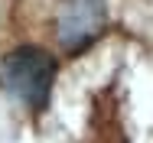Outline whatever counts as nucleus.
Here are the masks:
<instances>
[{
    "label": "nucleus",
    "mask_w": 153,
    "mask_h": 143,
    "mask_svg": "<svg viewBox=\"0 0 153 143\" xmlns=\"http://www.w3.org/2000/svg\"><path fill=\"white\" fill-rule=\"evenodd\" d=\"M52 78L56 62L39 46H20L0 62V88L30 111H42L49 104Z\"/></svg>",
    "instance_id": "obj_1"
},
{
    "label": "nucleus",
    "mask_w": 153,
    "mask_h": 143,
    "mask_svg": "<svg viewBox=\"0 0 153 143\" xmlns=\"http://www.w3.org/2000/svg\"><path fill=\"white\" fill-rule=\"evenodd\" d=\"M104 0H62L56 10V39L62 49L82 52L104 29Z\"/></svg>",
    "instance_id": "obj_2"
}]
</instances>
